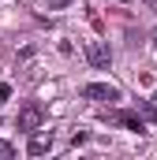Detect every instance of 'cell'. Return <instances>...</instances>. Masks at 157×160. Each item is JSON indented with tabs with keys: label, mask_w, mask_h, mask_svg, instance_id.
<instances>
[{
	"label": "cell",
	"mask_w": 157,
	"mask_h": 160,
	"mask_svg": "<svg viewBox=\"0 0 157 160\" xmlns=\"http://www.w3.org/2000/svg\"><path fill=\"white\" fill-rule=\"evenodd\" d=\"M41 123H45V104H41V101H26V104L19 108V130L34 134Z\"/></svg>",
	"instance_id": "obj_1"
},
{
	"label": "cell",
	"mask_w": 157,
	"mask_h": 160,
	"mask_svg": "<svg viewBox=\"0 0 157 160\" xmlns=\"http://www.w3.org/2000/svg\"><path fill=\"white\" fill-rule=\"evenodd\" d=\"M82 97H86V101H97V104H116L120 89L112 82H86V86H82Z\"/></svg>",
	"instance_id": "obj_2"
},
{
	"label": "cell",
	"mask_w": 157,
	"mask_h": 160,
	"mask_svg": "<svg viewBox=\"0 0 157 160\" xmlns=\"http://www.w3.org/2000/svg\"><path fill=\"white\" fill-rule=\"evenodd\" d=\"M86 63H90L94 71H105V67L112 63V52H109V45H105V41H90V45H86Z\"/></svg>",
	"instance_id": "obj_3"
},
{
	"label": "cell",
	"mask_w": 157,
	"mask_h": 160,
	"mask_svg": "<svg viewBox=\"0 0 157 160\" xmlns=\"http://www.w3.org/2000/svg\"><path fill=\"white\" fill-rule=\"evenodd\" d=\"M52 142H56V134L38 127V130L30 134V145H26V153H30V157H41V153H49V149H52Z\"/></svg>",
	"instance_id": "obj_4"
},
{
	"label": "cell",
	"mask_w": 157,
	"mask_h": 160,
	"mask_svg": "<svg viewBox=\"0 0 157 160\" xmlns=\"http://www.w3.org/2000/svg\"><path fill=\"white\" fill-rule=\"evenodd\" d=\"M109 119L120 123V127H127V130H135V134H142V130H146V123H142V116H138V112H112Z\"/></svg>",
	"instance_id": "obj_5"
},
{
	"label": "cell",
	"mask_w": 157,
	"mask_h": 160,
	"mask_svg": "<svg viewBox=\"0 0 157 160\" xmlns=\"http://www.w3.org/2000/svg\"><path fill=\"white\" fill-rule=\"evenodd\" d=\"M142 112H146V116H150V119L157 123V93L150 97V101H146V104H142Z\"/></svg>",
	"instance_id": "obj_6"
},
{
	"label": "cell",
	"mask_w": 157,
	"mask_h": 160,
	"mask_svg": "<svg viewBox=\"0 0 157 160\" xmlns=\"http://www.w3.org/2000/svg\"><path fill=\"white\" fill-rule=\"evenodd\" d=\"M8 97H11V86H8V82H0V108L8 104Z\"/></svg>",
	"instance_id": "obj_7"
},
{
	"label": "cell",
	"mask_w": 157,
	"mask_h": 160,
	"mask_svg": "<svg viewBox=\"0 0 157 160\" xmlns=\"http://www.w3.org/2000/svg\"><path fill=\"white\" fill-rule=\"evenodd\" d=\"M142 4H146V8H150V11L157 15V0H142Z\"/></svg>",
	"instance_id": "obj_8"
},
{
	"label": "cell",
	"mask_w": 157,
	"mask_h": 160,
	"mask_svg": "<svg viewBox=\"0 0 157 160\" xmlns=\"http://www.w3.org/2000/svg\"><path fill=\"white\" fill-rule=\"evenodd\" d=\"M154 48H157V34H154Z\"/></svg>",
	"instance_id": "obj_9"
},
{
	"label": "cell",
	"mask_w": 157,
	"mask_h": 160,
	"mask_svg": "<svg viewBox=\"0 0 157 160\" xmlns=\"http://www.w3.org/2000/svg\"><path fill=\"white\" fill-rule=\"evenodd\" d=\"M120 4H123V0H120Z\"/></svg>",
	"instance_id": "obj_10"
}]
</instances>
